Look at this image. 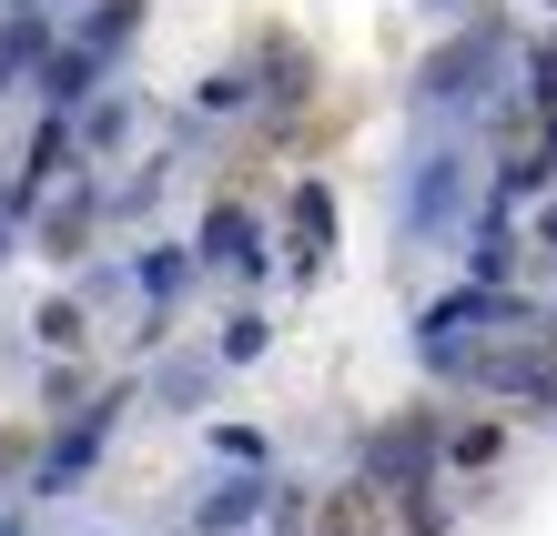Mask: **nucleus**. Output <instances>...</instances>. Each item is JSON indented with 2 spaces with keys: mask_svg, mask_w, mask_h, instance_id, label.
I'll return each instance as SVG.
<instances>
[{
  "mask_svg": "<svg viewBox=\"0 0 557 536\" xmlns=\"http://www.w3.org/2000/svg\"><path fill=\"white\" fill-rule=\"evenodd\" d=\"M102 425H112V415H82L72 435H61V456H41V486H72V476H82V465H91V456H102Z\"/></svg>",
  "mask_w": 557,
  "mask_h": 536,
  "instance_id": "obj_1",
  "label": "nucleus"
},
{
  "mask_svg": "<svg viewBox=\"0 0 557 536\" xmlns=\"http://www.w3.org/2000/svg\"><path fill=\"white\" fill-rule=\"evenodd\" d=\"M203 253H213V263H234L244 284L264 274V253H253V233H244V213H213V223H203Z\"/></svg>",
  "mask_w": 557,
  "mask_h": 536,
  "instance_id": "obj_2",
  "label": "nucleus"
},
{
  "mask_svg": "<svg viewBox=\"0 0 557 536\" xmlns=\"http://www.w3.org/2000/svg\"><path fill=\"white\" fill-rule=\"evenodd\" d=\"M253 516V486H223V496H203V516H193V526H203V536H234Z\"/></svg>",
  "mask_w": 557,
  "mask_h": 536,
  "instance_id": "obj_3",
  "label": "nucleus"
},
{
  "mask_svg": "<svg viewBox=\"0 0 557 536\" xmlns=\"http://www.w3.org/2000/svg\"><path fill=\"white\" fill-rule=\"evenodd\" d=\"M21 51H41V21H0V82L21 72Z\"/></svg>",
  "mask_w": 557,
  "mask_h": 536,
  "instance_id": "obj_4",
  "label": "nucleus"
},
{
  "mask_svg": "<svg viewBox=\"0 0 557 536\" xmlns=\"http://www.w3.org/2000/svg\"><path fill=\"white\" fill-rule=\"evenodd\" d=\"M183 274H193L183 253H152V263H143V284H152V294H183Z\"/></svg>",
  "mask_w": 557,
  "mask_h": 536,
  "instance_id": "obj_5",
  "label": "nucleus"
}]
</instances>
